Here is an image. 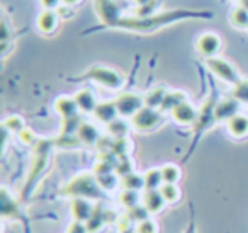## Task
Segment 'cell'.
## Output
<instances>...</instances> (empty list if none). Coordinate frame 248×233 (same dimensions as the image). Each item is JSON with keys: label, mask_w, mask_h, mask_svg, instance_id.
<instances>
[{"label": "cell", "mask_w": 248, "mask_h": 233, "mask_svg": "<svg viewBox=\"0 0 248 233\" xmlns=\"http://www.w3.org/2000/svg\"><path fill=\"white\" fill-rule=\"evenodd\" d=\"M2 128L7 130L11 134H19L26 128V121H24V117L19 116V114H12V116L5 117L4 123H2Z\"/></svg>", "instance_id": "d6a6232c"}, {"label": "cell", "mask_w": 248, "mask_h": 233, "mask_svg": "<svg viewBox=\"0 0 248 233\" xmlns=\"http://www.w3.org/2000/svg\"><path fill=\"white\" fill-rule=\"evenodd\" d=\"M95 177H97V181H99L100 187H102L106 192H112V191H116L117 185H121V175L117 174L116 170L107 172V174L95 175Z\"/></svg>", "instance_id": "83f0119b"}, {"label": "cell", "mask_w": 248, "mask_h": 233, "mask_svg": "<svg viewBox=\"0 0 248 233\" xmlns=\"http://www.w3.org/2000/svg\"><path fill=\"white\" fill-rule=\"evenodd\" d=\"M93 9H95V14L100 19V22L107 28L116 29L117 22L124 17L121 7L114 0H93Z\"/></svg>", "instance_id": "9c48e42d"}, {"label": "cell", "mask_w": 248, "mask_h": 233, "mask_svg": "<svg viewBox=\"0 0 248 233\" xmlns=\"http://www.w3.org/2000/svg\"><path fill=\"white\" fill-rule=\"evenodd\" d=\"M141 204L146 208V211L152 216L158 215L165 209L167 201L163 199L160 189H153V191H143V198H141Z\"/></svg>", "instance_id": "e0dca14e"}, {"label": "cell", "mask_w": 248, "mask_h": 233, "mask_svg": "<svg viewBox=\"0 0 248 233\" xmlns=\"http://www.w3.org/2000/svg\"><path fill=\"white\" fill-rule=\"evenodd\" d=\"M75 100H77V106L80 109V114H92L93 109L97 107V97L93 94L92 89H80L78 92L75 94Z\"/></svg>", "instance_id": "44dd1931"}, {"label": "cell", "mask_w": 248, "mask_h": 233, "mask_svg": "<svg viewBox=\"0 0 248 233\" xmlns=\"http://www.w3.org/2000/svg\"><path fill=\"white\" fill-rule=\"evenodd\" d=\"M116 106L121 117L131 119L141 107H145V96H140L136 92H123L116 97Z\"/></svg>", "instance_id": "30bf717a"}, {"label": "cell", "mask_w": 248, "mask_h": 233, "mask_svg": "<svg viewBox=\"0 0 248 233\" xmlns=\"http://www.w3.org/2000/svg\"><path fill=\"white\" fill-rule=\"evenodd\" d=\"M121 187L123 189H131V191H145V177L143 174L138 172H129V174L121 177Z\"/></svg>", "instance_id": "484cf974"}, {"label": "cell", "mask_w": 248, "mask_h": 233, "mask_svg": "<svg viewBox=\"0 0 248 233\" xmlns=\"http://www.w3.org/2000/svg\"><path fill=\"white\" fill-rule=\"evenodd\" d=\"M53 107H55L56 114H58V116L62 117V119H68V117L80 116V109H78V106H77L75 97L60 96L58 99L55 100Z\"/></svg>", "instance_id": "ac0fdd59"}, {"label": "cell", "mask_w": 248, "mask_h": 233, "mask_svg": "<svg viewBox=\"0 0 248 233\" xmlns=\"http://www.w3.org/2000/svg\"><path fill=\"white\" fill-rule=\"evenodd\" d=\"M145 177V191H153V189H160L163 185V177L160 168H148L143 174Z\"/></svg>", "instance_id": "f1b7e54d"}, {"label": "cell", "mask_w": 248, "mask_h": 233, "mask_svg": "<svg viewBox=\"0 0 248 233\" xmlns=\"http://www.w3.org/2000/svg\"><path fill=\"white\" fill-rule=\"evenodd\" d=\"M170 116L180 126H190L192 128L196 124L197 117H199V107L194 106L190 100H186V102L179 104L175 109L170 111Z\"/></svg>", "instance_id": "7c38bea8"}, {"label": "cell", "mask_w": 248, "mask_h": 233, "mask_svg": "<svg viewBox=\"0 0 248 233\" xmlns=\"http://www.w3.org/2000/svg\"><path fill=\"white\" fill-rule=\"evenodd\" d=\"M0 206H2V218L14 219V221L22 223L24 228H29L28 218L22 211L21 202L14 198V194H11L7 187H2V191H0Z\"/></svg>", "instance_id": "ba28073f"}, {"label": "cell", "mask_w": 248, "mask_h": 233, "mask_svg": "<svg viewBox=\"0 0 248 233\" xmlns=\"http://www.w3.org/2000/svg\"><path fill=\"white\" fill-rule=\"evenodd\" d=\"M39 4L43 5L45 11H58L62 7V0H39Z\"/></svg>", "instance_id": "60d3db41"}, {"label": "cell", "mask_w": 248, "mask_h": 233, "mask_svg": "<svg viewBox=\"0 0 248 233\" xmlns=\"http://www.w3.org/2000/svg\"><path fill=\"white\" fill-rule=\"evenodd\" d=\"M230 22L231 26H234L236 29H248V9H245L243 5H238L230 12Z\"/></svg>", "instance_id": "f546056e"}, {"label": "cell", "mask_w": 248, "mask_h": 233, "mask_svg": "<svg viewBox=\"0 0 248 233\" xmlns=\"http://www.w3.org/2000/svg\"><path fill=\"white\" fill-rule=\"evenodd\" d=\"M184 233H197V226H196V219H194V215H190L189 223H187Z\"/></svg>", "instance_id": "b9f144b4"}, {"label": "cell", "mask_w": 248, "mask_h": 233, "mask_svg": "<svg viewBox=\"0 0 248 233\" xmlns=\"http://www.w3.org/2000/svg\"><path fill=\"white\" fill-rule=\"evenodd\" d=\"M133 130L131 121H126V117H117L112 123L107 124V133L110 134V138L119 140V138H128L129 131Z\"/></svg>", "instance_id": "603a6c76"}, {"label": "cell", "mask_w": 248, "mask_h": 233, "mask_svg": "<svg viewBox=\"0 0 248 233\" xmlns=\"http://www.w3.org/2000/svg\"><path fill=\"white\" fill-rule=\"evenodd\" d=\"M126 215L129 216V218L133 219V221L138 225L140 221H143V219H146L148 216H152L148 211H146V208L143 204H138V206H135V208H131V209H128V211H124Z\"/></svg>", "instance_id": "f35d334b"}, {"label": "cell", "mask_w": 248, "mask_h": 233, "mask_svg": "<svg viewBox=\"0 0 248 233\" xmlns=\"http://www.w3.org/2000/svg\"><path fill=\"white\" fill-rule=\"evenodd\" d=\"M160 192H162L167 204H177L182 199V191H180L179 184H167V182H163V185L160 187Z\"/></svg>", "instance_id": "1f68e13d"}, {"label": "cell", "mask_w": 248, "mask_h": 233, "mask_svg": "<svg viewBox=\"0 0 248 233\" xmlns=\"http://www.w3.org/2000/svg\"><path fill=\"white\" fill-rule=\"evenodd\" d=\"M213 12L207 11H187V9H179V11H165L158 12L150 17H136V16H124L117 22L116 29H124L131 33H156L158 29L170 26L173 22L186 21V19H213Z\"/></svg>", "instance_id": "6da1fadb"}, {"label": "cell", "mask_w": 248, "mask_h": 233, "mask_svg": "<svg viewBox=\"0 0 248 233\" xmlns=\"http://www.w3.org/2000/svg\"><path fill=\"white\" fill-rule=\"evenodd\" d=\"M58 24L60 14L56 11H43L38 16V21H36V26H38L39 33H43V34H53L58 29Z\"/></svg>", "instance_id": "ffe728a7"}, {"label": "cell", "mask_w": 248, "mask_h": 233, "mask_svg": "<svg viewBox=\"0 0 248 233\" xmlns=\"http://www.w3.org/2000/svg\"><path fill=\"white\" fill-rule=\"evenodd\" d=\"M240 106L234 97H226V99L217 100L216 109H214V116H216V123H228L233 116L240 113Z\"/></svg>", "instance_id": "9a60e30c"}, {"label": "cell", "mask_w": 248, "mask_h": 233, "mask_svg": "<svg viewBox=\"0 0 248 233\" xmlns=\"http://www.w3.org/2000/svg\"><path fill=\"white\" fill-rule=\"evenodd\" d=\"M160 5H162V0H148L146 4L138 5L135 9L136 17H150V16H155L160 12Z\"/></svg>", "instance_id": "836d02e7"}, {"label": "cell", "mask_w": 248, "mask_h": 233, "mask_svg": "<svg viewBox=\"0 0 248 233\" xmlns=\"http://www.w3.org/2000/svg\"><path fill=\"white\" fill-rule=\"evenodd\" d=\"M109 215H112V211L110 209H107L106 206H104V201H99L95 204V209H93V215L90 216V219L85 223L87 228H89L90 233H99L104 230V226L107 225V223H112L114 218H109Z\"/></svg>", "instance_id": "5bb4252c"}, {"label": "cell", "mask_w": 248, "mask_h": 233, "mask_svg": "<svg viewBox=\"0 0 248 233\" xmlns=\"http://www.w3.org/2000/svg\"><path fill=\"white\" fill-rule=\"evenodd\" d=\"M92 116L102 124L112 123L114 119L119 117V111H117L116 100H104V102H99L95 109H93Z\"/></svg>", "instance_id": "d6986e66"}, {"label": "cell", "mask_w": 248, "mask_h": 233, "mask_svg": "<svg viewBox=\"0 0 248 233\" xmlns=\"http://www.w3.org/2000/svg\"><path fill=\"white\" fill-rule=\"evenodd\" d=\"M223 41L216 33H202L196 41V50L204 60L217 56L221 51Z\"/></svg>", "instance_id": "8fae6325"}, {"label": "cell", "mask_w": 248, "mask_h": 233, "mask_svg": "<svg viewBox=\"0 0 248 233\" xmlns=\"http://www.w3.org/2000/svg\"><path fill=\"white\" fill-rule=\"evenodd\" d=\"M65 233H90V232H89V228H87L85 223L75 221V219H73V221L68 225V228H66Z\"/></svg>", "instance_id": "ab89813d"}, {"label": "cell", "mask_w": 248, "mask_h": 233, "mask_svg": "<svg viewBox=\"0 0 248 233\" xmlns=\"http://www.w3.org/2000/svg\"><path fill=\"white\" fill-rule=\"evenodd\" d=\"M131 126L138 133H152V131L158 130L163 123H165V113L155 107H141L135 116L131 117Z\"/></svg>", "instance_id": "5b68a950"}, {"label": "cell", "mask_w": 248, "mask_h": 233, "mask_svg": "<svg viewBox=\"0 0 248 233\" xmlns=\"http://www.w3.org/2000/svg\"><path fill=\"white\" fill-rule=\"evenodd\" d=\"M143 192L141 191H131V189H121L119 192V204L123 206L126 211L135 206L141 204Z\"/></svg>", "instance_id": "d4e9b609"}, {"label": "cell", "mask_w": 248, "mask_h": 233, "mask_svg": "<svg viewBox=\"0 0 248 233\" xmlns=\"http://www.w3.org/2000/svg\"><path fill=\"white\" fill-rule=\"evenodd\" d=\"M77 136H78L80 143L83 147H97L99 141L102 140L100 130L93 123H89V121H82L78 131H77Z\"/></svg>", "instance_id": "2e32d148"}, {"label": "cell", "mask_w": 248, "mask_h": 233, "mask_svg": "<svg viewBox=\"0 0 248 233\" xmlns=\"http://www.w3.org/2000/svg\"><path fill=\"white\" fill-rule=\"evenodd\" d=\"M240 5H243L245 9H248V0H241V2H240Z\"/></svg>", "instance_id": "f6af8a7d"}, {"label": "cell", "mask_w": 248, "mask_h": 233, "mask_svg": "<svg viewBox=\"0 0 248 233\" xmlns=\"http://www.w3.org/2000/svg\"><path fill=\"white\" fill-rule=\"evenodd\" d=\"M160 170H162L163 182L167 184H179V181L182 179V170L177 164H165L160 167Z\"/></svg>", "instance_id": "4dcf8cb0"}, {"label": "cell", "mask_w": 248, "mask_h": 233, "mask_svg": "<svg viewBox=\"0 0 248 233\" xmlns=\"http://www.w3.org/2000/svg\"><path fill=\"white\" fill-rule=\"evenodd\" d=\"M55 147H56L55 140L41 138V140L38 141V145L32 148V164H31V168H29L28 179H26L24 185H22V199L31 198L36 185H38L39 179L48 170L49 158H51V150Z\"/></svg>", "instance_id": "3957f363"}, {"label": "cell", "mask_w": 248, "mask_h": 233, "mask_svg": "<svg viewBox=\"0 0 248 233\" xmlns=\"http://www.w3.org/2000/svg\"><path fill=\"white\" fill-rule=\"evenodd\" d=\"M217 99L214 94H211L206 100L202 102V106L199 107V117H197L196 124L192 126L194 134H196V141L201 138V134H204L207 130L213 128V124L216 123V116H214V109H216Z\"/></svg>", "instance_id": "52a82bcc"}, {"label": "cell", "mask_w": 248, "mask_h": 233, "mask_svg": "<svg viewBox=\"0 0 248 233\" xmlns=\"http://www.w3.org/2000/svg\"><path fill=\"white\" fill-rule=\"evenodd\" d=\"M167 92H169V89L163 85H158L155 87V89L148 90V92L145 94V106L148 107H155V109H160L163 104V99H165Z\"/></svg>", "instance_id": "4316f807"}, {"label": "cell", "mask_w": 248, "mask_h": 233, "mask_svg": "<svg viewBox=\"0 0 248 233\" xmlns=\"http://www.w3.org/2000/svg\"><path fill=\"white\" fill-rule=\"evenodd\" d=\"M226 128H228V133L233 138H236V140L247 138L248 136V114L238 113L236 116H233L228 121Z\"/></svg>", "instance_id": "7402d4cb"}, {"label": "cell", "mask_w": 248, "mask_h": 233, "mask_svg": "<svg viewBox=\"0 0 248 233\" xmlns=\"http://www.w3.org/2000/svg\"><path fill=\"white\" fill-rule=\"evenodd\" d=\"M133 2H135V4H136V7H138V5L146 4V2H148V0H133Z\"/></svg>", "instance_id": "ee69618b"}, {"label": "cell", "mask_w": 248, "mask_h": 233, "mask_svg": "<svg viewBox=\"0 0 248 233\" xmlns=\"http://www.w3.org/2000/svg\"><path fill=\"white\" fill-rule=\"evenodd\" d=\"M240 2H241V0H240Z\"/></svg>", "instance_id": "bcb514c9"}, {"label": "cell", "mask_w": 248, "mask_h": 233, "mask_svg": "<svg viewBox=\"0 0 248 233\" xmlns=\"http://www.w3.org/2000/svg\"><path fill=\"white\" fill-rule=\"evenodd\" d=\"M186 100H189L187 92H184V90H169L165 99H163V104H162V107H160V111L170 114V111L175 109L179 104L186 102Z\"/></svg>", "instance_id": "cb8c5ba5"}, {"label": "cell", "mask_w": 248, "mask_h": 233, "mask_svg": "<svg viewBox=\"0 0 248 233\" xmlns=\"http://www.w3.org/2000/svg\"><path fill=\"white\" fill-rule=\"evenodd\" d=\"M136 233H160V225L153 216H148L146 219L140 221L136 225Z\"/></svg>", "instance_id": "8d00e7d4"}, {"label": "cell", "mask_w": 248, "mask_h": 233, "mask_svg": "<svg viewBox=\"0 0 248 233\" xmlns=\"http://www.w3.org/2000/svg\"><path fill=\"white\" fill-rule=\"evenodd\" d=\"M82 0H62V4L66 5V7H73V5H78Z\"/></svg>", "instance_id": "7bdbcfd3"}, {"label": "cell", "mask_w": 248, "mask_h": 233, "mask_svg": "<svg viewBox=\"0 0 248 233\" xmlns=\"http://www.w3.org/2000/svg\"><path fill=\"white\" fill-rule=\"evenodd\" d=\"M204 63H206L207 70H209L216 79H219L221 82L228 83V85H231V87L236 85V83L243 79V77L240 75V72L236 70V67L231 62H228V60L221 58V56L207 58V60H204Z\"/></svg>", "instance_id": "8992f818"}, {"label": "cell", "mask_w": 248, "mask_h": 233, "mask_svg": "<svg viewBox=\"0 0 248 233\" xmlns=\"http://www.w3.org/2000/svg\"><path fill=\"white\" fill-rule=\"evenodd\" d=\"M17 136H19V141H21V143L24 145V147H28V148H34L36 145H38V141L41 140V138H39L38 134H36L34 131H32L31 128H28V126H26L24 130L17 134Z\"/></svg>", "instance_id": "d590c367"}, {"label": "cell", "mask_w": 248, "mask_h": 233, "mask_svg": "<svg viewBox=\"0 0 248 233\" xmlns=\"http://www.w3.org/2000/svg\"><path fill=\"white\" fill-rule=\"evenodd\" d=\"M95 201H90L85 198H72L70 199V215L75 221L87 223L90 219V216L93 215L95 209Z\"/></svg>", "instance_id": "4fadbf2b"}, {"label": "cell", "mask_w": 248, "mask_h": 233, "mask_svg": "<svg viewBox=\"0 0 248 233\" xmlns=\"http://www.w3.org/2000/svg\"><path fill=\"white\" fill-rule=\"evenodd\" d=\"M80 124H82L80 116L68 117V119H62V130H60V134H77Z\"/></svg>", "instance_id": "74e56055"}, {"label": "cell", "mask_w": 248, "mask_h": 233, "mask_svg": "<svg viewBox=\"0 0 248 233\" xmlns=\"http://www.w3.org/2000/svg\"><path fill=\"white\" fill-rule=\"evenodd\" d=\"M78 80H87V82L97 83L109 90H119L124 85V75L117 72L112 67L106 65H92L85 73L78 77Z\"/></svg>", "instance_id": "277c9868"}, {"label": "cell", "mask_w": 248, "mask_h": 233, "mask_svg": "<svg viewBox=\"0 0 248 233\" xmlns=\"http://www.w3.org/2000/svg\"><path fill=\"white\" fill-rule=\"evenodd\" d=\"M231 97H234L240 104H248V77H243L236 85H233Z\"/></svg>", "instance_id": "e575fe53"}, {"label": "cell", "mask_w": 248, "mask_h": 233, "mask_svg": "<svg viewBox=\"0 0 248 233\" xmlns=\"http://www.w3.org/2000/svg\"><path fill=\"white\" fill-rule=\"evenodd\" d=\"M58 196L63 198H85L90 201H106L107 192L100 187L95 174L92 172H80L75 177L70 179L66 184H63L58 191Z\"/></svg>", "instance_id": "7a4b0ae2"}]
</instances>
